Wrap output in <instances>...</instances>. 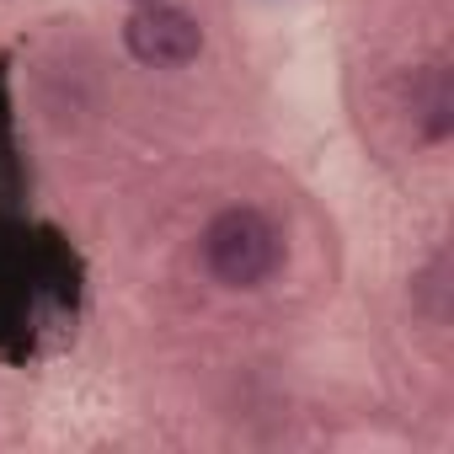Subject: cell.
I'll use <instances>...</instances> for the list:
<instances>
[{
    "mask_svg": "<svg viewBox=\"0 0 454 454\" xmlns=\"http://www.w3.org/2000/svg\"><path fill=\"white\" fill-rule=\"evenodd\" d=\"M198 252H203V268L219 289H262L278 262H284V231L252 203H231V208H219L208 224H203V236H198Z\"/></svg>",
    "mask_w": 454,
    "mask_h": 454,
    "instance_id": "6da1fadb",
    "label": "cell"
},
{
    "mask_svg": "<svg viewBox=\"0 0 454 454\" xmlns=\"http://www.w3.org/2000/svg\"><path fill=\"white\" fill-rule=\"evenodd\" d=\"M123 49L145 70H182L203 54V27L171 0H150V6H134V17L123 22Z\"/></svg>",
    "mask_w": 454,
    "mask_h": 454,
    "instance_id": "7a4b0ae2",
    "label": "cell"
},
{
    "mask_svg": "<svg viewBox=\"0 0 454 454\" xmlns=\"http://www.w3.org/2000/svg\"><path fill=\"white\" fill-rule=\"evenodd\" d=\"M411 123L422 129L427 145H443L454 134V75H449V65H427L411 81Z\"/></svg>",
    "mask_w": 454,
    "mask_h": 454,
    "instance_id": "3957f363",
    "label": "cell"
},
{
    "mask_svg": "<svg viewBox=\"0 0 454 454\" xmlns=\"http://www.w3.org/2000/svg\"><path fill=\"white\" fill-rule=\"evenodd\" d=\"M129 6H150V0H129Z\"/></svg>",
    "mask_w": 454,
    "mask_h": 454,
    "instance_id": "277c9868",
    "label": "cell"
}]
</instances>
